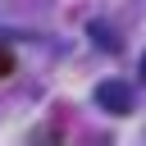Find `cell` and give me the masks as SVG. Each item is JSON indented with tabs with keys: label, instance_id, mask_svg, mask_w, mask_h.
Listing matches in <instances>:
<instances>
[{
	"label": "cell",
	"instance_id": "obj_1",
	"mask_svg": "<svg viewBox=\"0 0 146 146\" xmlns=\"http://www.w3.org/2000/svg\"><path fill=\"white\" fill-rule=\"evenodd\" d=\"M96 105L110 110V114H128V110H132V87L119 82V78H110V82L96 87Z\"/></svg>",
	"mask_w": 146,
	"mask_h": 146
},
{
	"label": "cell",
	"instance_id": "obj_2",
	"mask_svg": "<svg viewBox=\"0 0 146 146\" xmlns=\"http://www.w3.org/2000/svg\"><path fill=\"white\" fill-rule=\"evenodd\" d=\"M87 36H91V46H96V50H110V55L119 50V32H114L110 23H100V18H91V23H87Z\"/></svg>",
	"mask_w": 146,
	"mask_h": 146
},
{
	"label": "cell",
	"instance_id": "obj_3",
	"mask_svg": "<svg viewBox=\"0 0 146 146\" xmlns=\"http://www.w3.org/2000/svg\"><path fill=\"white\" fill-rule=\"evenodd\" d=\"M9 73H14V50L0 46V78H9Z\"/></svg>",
	"mask_w": 146,
	"mask_h": 146
},
{
	"label": "cell",
	"instance_id": "obj_4",
	"mask_svg": "<svg viewBox=\"0 0 146 146\" xmlns=\"http://www.w3.org/2000/svg\"><path fill=\"white\" fill-rule=\"evenodd\" d=\"M141 78H146V55H141Z\"/></svg>",
	"mask_w": 146,
	"mask_h": 146
}]
</instances>
